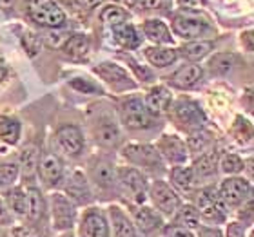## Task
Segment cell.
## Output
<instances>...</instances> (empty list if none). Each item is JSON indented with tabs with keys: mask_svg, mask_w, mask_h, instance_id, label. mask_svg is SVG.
Wrapping results in <instances>:
<instances>
[{
	"mask_svg": "<svg viewBox=\"0 0 254 237\" xmlns=\"http://www.w3.org/2000/svg\"><path fill=\"white\" fill-rule=\"evenodd\" d=\"M198 237H223L222 230L216 227H203L201 225L200 228H198Z\"/></svg>",
	"mask_w": 254,
	"mask_h": 237,
	"instance_id": "obj_49",
	"label": "cell"
},
{
	"mask_svg": "<svg viewBox=\"0 0 254 237\" xmlns=\"http://www.w3.org/2000/svg\"><path fill=\"white\" fill-rule=\"evenodd\" d=\"M218 152L216 150H209V152H203L200 158L196 159L194 165H192V172H194L196 179H209L212 176H216L218 172Z\"/></svg>",
	"mask_w": 254,
	"mask_h": 237,
	"instance_id": "obj_29",
	"label": "cell"
},
{
	"mask_svg": "<svg viewBox=\"0 0 254 237\" xmlns=\"http://www.w3.org/2000/svg\"><path fill=\"white\" fill-rule=\"evenodd\" d=\"M131 219H132L134 228H136V232L142 234V236H151L153 232L160 230L162 225H164V217L160 216L153 206H147V205L134 206L131 214Z\"/></svg>",
	"mask_w": 254,
	"mask_h": 237,
	"instance_id": "obj_20",
	"label": "cell"
},
{
	"mask_svg": "<svg viewBox=\"0 0 254 237\" xmlns=\"http://www.w3.org/2000/svg\"><path fill=\"white\" fill-rule=\"evenodd\" d=\"M2 237H13V236H11V234H5V236H2Z\"/></svg>",
	"mask_w": 254,
	"mask_h": 237,
	"instance_id": "obj_57",
	"label": "cell"
},
{
	"mask_svg": "<svg viewBox=\"0 0 254 237\" xmlns=\"http://www.w3.org/2000/svg\"><path fill=\"white\" fill-rule=\"evenodd\" d=\"M201 82H203V69L194 62L184 63L182 67H178L175 73L167 76V84L180 91L196 89Z\"/></svg>",
	"mask_w": 254,
	"mask_h": 237,
	"instance_id": "obj_18",
	"label": "cell"
},
{
	"mask_svg": "<svg viewBox=\"0 0 254 237\" xmlns=\"http://www.w3.org/2000/svg\"><path fill=\"white\" fill-rule=\"evenodd\" d=\"M171 31L184 40H200L212 31L211 20L194 9H180L171 15Z\"/></svg>",
	"mask_w": 254,
	"mask_h": 237,
	"instance_id": "obj_2",
	"label": "cell"
},
{
	"mask_svg": "<svg viewBox=\"0 0 254 237\" xmlns=\"http://www.w3.org/2000/svg\"><path fill=\"white\" fill-rule=\"evenodd\" d=\"M98 76H100L106 84L111 85L113 91H117V93H124V91H132L136 85L134 82L131 80L129 73H127L126 69L120 67L118 63H113V62H102L98 63L95 69H93Z\"/></svg>",
	"mask_w": 254,
	"mask_h": 237,
	"instance_id": "obj_14",
	"label": "cell"
},
{
	"mask_svg": "<svg viewBox=\"0 0 254 237\" xmlns=\"http://www.w3.org/2000/svg\"><path fill=\"white\" fill-rule=\"evenodd\" d=\"M171 225H176V227H184L187 230H198L201 227V219L198 216V212L192 205H184L182 203L178 206V210L173 214V221Z\"/></svg>",
	"mask_w": 254,
	"mask_h": 237,
	"instance_id": "obj_31",
	"label": "cell"
},
{
	"mask_svg": "<svg viewBox=\"0 0 254 237\" xmlns=\"http://www.w3.org/2000/svg\"><path fill=\"white\" fill-rule=\"evenodd\" d=\"M118 116L124 127L129 131H145V129H153L156 125V120L147 107L143 103V98L140 96H127L126 100L120 101L118 105Z\"/></svg>",
	"mask_w": 254,
	"mask_h": 237,
	"instance_id": "obj_5",
	"label": "cell"
},
{
	"mask_svg": "<svg viewBox=\"0 0 254 237\" xmlns=\"http://www.w3.org/2000/svg\"><path fill=\"white\" fill-rule=\"evenodd\" d=\"M142 33L156 46H171L175 35L162 18H147L142 22Z\"/></svg>",
	"mask_w": 254,
	"mask_h": 237,
	"instance_id": "obj_23",
	"label": "cell"
},
{
	"mask_svg": "<svg viewBox=\"0 0 254 237\" xmlns=\"http://www.w3.org/2000/svg\"><path fill=\"white\" fill-rule=\"evenodd\" d=\"M234 129H240V132H234L240 142H249L251 136H253V131H251L249 121L242 120V116L236 118V125H234Z\"/></svg>",
	"mask_w": 254,
	"mask_h": 237,
	"instance_id": "obj_44",
	"label": "cell"
},
{
	"mask_svg": "<svg viewBox=\"0 0 254 237\" xmlns=\"http://www.w3.org/2000/svg\"><path fill=\"white\" fill-rule=\"evenodd\" d=\"M143 103L154 118H160L162 114L169 111L171 103H173V95L165 85H156V87H151L147 91Z\"/></svg>",
	"mask_w": 254,
	"mask_h": 237,
	"instance_id": "obj_22",
	"label": "cell"
},
{
	"mask_svg": "<svg viewBox=\"0 0 254 237\" xmlns=\"http://www.w3.org/2000/svg\"><path fill=\"white\" fill-rule=\"evenodd\" d=\"M69 85L76 89L78 93H84V95H93V93H102V89L98 85H95L89 80H82V78H74L69 82Z\"/></svg>",
	"mask_w": 254,
	"mask_h": 237,
	"instance_id": "obj_42",
	"label": "cell"
},
{
	"mask_svg": "<svg viewBox=\"0 0 254 237\" xmlns=\"http://www.w3.org/2000/svg\"><path fill=\"white\" fill-rule=\"evenodd\" d=\"M154 148L162 156L164 163L169 165H186L187 158H189V148H187L186 142L176 134H164L154 145Z\"/></svg>",
	"mask_w": 254,
	"mask_h": 237,
	"instance_id": "obj_13",
	"label": "cell"
},
{
	"mask_svg": "<svg viewBox=\"0 0 254 237\" xmlns=\"http://www.w3.org/2000/svg\"><path fill=\"white\" fill-rule=\"evenodd\" d=\"M162 237H196L192 230H187L184 227H176V225H167L162 230Z\"/></svg>",
	"mask_w": 254,
	"mask_h": 237,
	"instance_id": "obj_43",
	"label": "cell"
},
{
	"mask_svg": "<svg viewBox=\"0 0 254 237\" xmlns=\"http://www.w3.org/2000/svg\"><path fill=\"white\" fill-rule=\"evenodd\" d=\"M218 167L223 174L227 176H238L242 170L245 169V161L240 158L238 154H225L220 161H218Z\"/></svg>",
	"mask_w": 254,
	"mask_h": 237,
	"instance_id": "obj_38",
	"label": "cell"
},
{
	"mask_svg": "<svg viewBox=\"0 0 254 237\" xmlns=\"http://www.w3.org/2000/svg\"><path fill=\"white\" fill-rule=\"evenodd\" d=\"M245 42V49H247V51H253V33L251 31H247V33H244V35H242V44Z\"/></svg>",
	"mask_w": 254,
	"mask_h": 237,
	"instance_id": "obj_50",
	"label": "cell"
},
{
	"mask_svg": "<svg viewBox=\"0 0 254 237\" xmlns=\"http://www.w3.org/2000/svg\"><path fill=\"white\" fill-rule=\"evenodd\" d=\"M117 181H118V192L129 195V199L134 205H143V201L147 197V178L143 172L138 169L127 165V167H117Z\"/></svg>",
	"mask_w": 254,
	"mask_h": 237,
	"instance_id": "obj_6",
	"label": "cell"
},
{
	"mask_svg": "<svg viewBox=\"0 0 254 237\" xmlns=\"http://www.w3.org/2000/svg\"><path fill=\"white\" fill-rule=\"evenodd\" d=\"M234 63H236V56L233 53H218L209 60V71L212 74L223 76L233 69Z\"/></svg>",
	"mask_w": 254,
	"mask_h": 237,
	"instance_id": "obj_36",
	"label": "cell"
},
{
	"mask_svg": "<svg viewBox=\"0 0 254 237\" xmlns=\"http://www.w3.org/2000/svg\"><path fill=\"white\" fill-rule=\"evenodd\" d=\"M89 49H91V40L84 33H76V35L67 37L62 46L64 54L71 60H76V62L84 60L89 54Z\"/></svg>",
	"mask_w": 254,
	"mask_h": 237,
	"instance_id": "obj_27",
	"label": "cell"
},
{
	"mask_svg": "<svg viewBox=\"0 0 254 237\" xmlns=\"http://www.w3.org/2000/svg\"><path fill=\"white\" fill-rule=\"evenodd\" d=\"M11 236L13 237H44V234L40 232V228L37 225H18V227H13L11 230Z\"/></svg>",
	"mask_w": 254,
	"mask_h": 237,
	"instance_id": "obj_40",
	"label": "cell"
},
{
	"mask_svg": "<svg viewBox=\"0 0 254 237\" xmlns=\"http://www.w3.org/2000/svg\"><path fill=\"white\" fill-rule=\"evenodd\" d=\"M91 134H93V140H95L96 145L102 148H107V150H115L122 143V132H120L117 123L109 118H100L96 121L91 129Z\"/></svg>",
	"mask_w": 254,
	"mask_h": 237,
	"instance_id": "obj_19",
	"label": "cell"
},
{
	"mask_svg": "<svg viewBox=\"0 0 254 237\" xmlns=\"http://www.w3.org/2000/svg\"><path fill=\"white\" fill-rule=\"evenodd\" d=\"M65 197H67L74 206H91L93 199H95V192L91 189L89 181L87 178L84 176V172H73L71 178L67 179V183H65Z\"/></svg>",
	"mask_w": 254,
	"mask_h": 237,
	"instance_id": "obj_15",
	"label": "cell"
},
{
	"mask_svg": "<svg viewBox=\"0 0 254 237\" xmlns=\"http://www.w3.org/2000/svg\"><path fill=\"white\" fill-rule=\"evenodd\" d=\"M124 58H126V62L129 63V65H131L132 69H134V71H136V76L138 78H142L143 82H149V80L153 78V76H151V73H149L147 69H143V67H140V65H138V62L134 58H132V56H129V54H122Z\"/></svg>",
	"mask_w": 254,
	"mask_h": 237,
	"instance_id": "obj_47",
	"label": "cell"
},
{
	"mask_svg": "<svg viewBox=\"0 0 254 237\" xmlns=\"http://www.w3.org/2000/svg\"><path fill=\"white\" fill-rule=\"evenodd\" d=\"M122 158L140 172H147V174L154 176L165 172L164 159L153 145H140V143L126 145L122 148Z\"/></svg>",
	"mask_w": 254,
	"mask_h": 237,
	"instance_id": "obj_4",
	"label": "cell"
},
{
	"mask_svg": "<svg viewBox=\"0 0 254 237\" xmlns=\"http://www.w3.org/2000/svg\"><path fill=\"white\" fill-rule=\"evenodd\" d=\"M218 197L222 201V205L227 206H240L244 205L245 201L251 199V192L253 187L245 178L240 176H229L227 179H223L220 187H218Z\"/></svg>",
	"mask_w": 254,
	"mask_h": 237,
	"instance_id": "obj_12",
	"label": "cell"
},
{
	"mask_svg": "<svg viewBox=\"0 0 254 237\" xmlns=\"http://www.w3.org/2000/svg\"><path fill=\"white\" fill-rule=\"evenodd\" d=\"M96 2H98V0H80V4H82V5H89V7H91V5H95Z\"/></svg>",
	"mask_w": 254,
	"mask_h": 237,
	"instance_id": "obj_54",
	"label": "cell"
},
{
	"mask_svg": "<svg viewBox=\"0 0 254 237\" xmlns=\"http://www.w3.org/2000/svg\"><path fill=\"white\" fill-rule=\"evenodd\" d=\"M2 199H4L7 210L13 216H27V190L24 187H9V189H5Z\"/></svg>",
	"mask_w": 254,
	"mask_h": 237,
	"instance_id": "obj_26",
	"label": "cell"
},
{
	"mask_svg": "<svg viewBox=\"0 0 254 237\" xmlns=\"http://www.w3.org/2000/svg\"><path fill=\"white\" fill-rule=\"evenodd\" d=\"M169 0H138V4L142 5L140 9L143 11H164V7H167Z\"/></svg>",
	"mask_w": 254,
	"mask_h": 237,
	"instance_id": "obj_46",
	"label": "cell"
},
{
	"mask_svg": "<svg viewBox=\"0 0 254 237\" xmlns=\"http://www.w3.org/2000/svg\"><path fill=\"white\" fill-rule=\"evenodd\" d=\"M87 181L91 189L96 192H102L104 197L109 194H120L118 192V181H117V165L109 156L96 154L87 161Z\"/></svg>",
	"mask_w": 254,
	"mask_h": 237,
	"instance_id": "obj_1",
	"label": "cell"
},
{
	"mask_svg": "<svg viewBox=\"0 0 254 237\" xmlns=\"http://www.w3.org/2000/svg\"><path fill=\"white\" fill-rule=\"evenodd\" d=\"M223 237H247V227L244 223L233 221L227 223V228H225V236Z\"/></svg>",
	"mask_w": 254,
	"mask_h": 237,
	"instance_id": "obj_45",
	"label": "cell"
},
{
	"mask_svg": "<svg viewBox=\"0 0 254 237\" xmlns=\"http://www.w3.org/2000/svg\"><path fill=\"white\" fill-rule=\"evenodd\" d=\"M113 31V37L117 40V44L120 47L127 49V51H131V49H136L142 46V40L143 37L138 33V29L132 24H120V26H115L111 27Z\"/></svg>",
	"mask_w": 254,
	"mask_h": 237,
	"instance_id": "obj_28",
	"label": "cell"
},
{
	"mask_svg": "<svg viewBox=\"0 0 254 237\" xmlns=\"http://www.w3.org/2000/svg\"><path fill=\"white\" fill-rule=\"evenodd\" d=\"M22 44H24V47H26V51L31 56H35V54L40 51V46H42V40L35 35V33L31 31H26L24 35H22Z\"/></svg>",
	"mask_w": 254,
	"mask_h": 237,
	"instance_id": "obj_41",
	"label": "cell"
},
{
	"mask_svg": "<svg viewBox=\"0 0 254 237\" xmlns=\"http://www.w3.org/2000/svg\"><path fill=\"white\" fill-rule=\"evenodd\" d=\"M107 219L111 237H138L131 216L120 205H111L107 208Z\"/></svg>",
	"mask_w": 254,
	"mask_h": 237,
	"instance_id": "obj_21",
	"label": "cell"
},
{
	"mask_svg": "<svg viewBox=\"0 0 254 237\" xmlns=\"http://www.w3.org/2000/svg\"><path fill=\"white\" fill-rule=\"evenodd\" d=\"M60 237H74V236H73V234H71V232H64Z\"/></svg>",
	"mask_w": 254,
	"mask_h": 237,
	"instance_id": "obj_56",
	"label": "cell"
},
{
	"mask_svg": "<svg viewBox=\"0 0 254 237\" xmlns=\"http://www.w3.org/2000/svg\"><path fill=\"white\" fill-rule=\"evenodd\" d=\"M78 237H111L107 212L100 206H85L78 217Z\"/></svg>",
	"mask_w": 254,
	"mask_h": 237,
	"instance_id": "obj_11",
	"label": "cell"
},
{
	"mask_svg": "<svg viewBox=\"0 0 254 237\" xmlns=\"http://www.w3.org/2000/svg\"><path fill=\"white\" fill-rule=\"evenodd\" d=\"M214 49V42L211 40H190V42L184 44L178 49V54H182L184 58H187L189 62H200L201 58H205L207 54Z\"/></svg>",
	"mask_w": 254,
	"mask_h": 237,
	"instance_id": "obj_30",
	"label": "cell"
},
{
	"mask_svg": "<svg viewBox=\"0 0 254 237\" xmlns=\"http://www.w3.org/2000/svg\"><path fill=\"white\" fill-rule=\"evenodd\" d=\"M200 219L211 223V225H220L225 221V206L218 197V192L212 187H205L194 192V205Z\"/></svg>",
	"mask_w": 254,
	"mask_h": 237,
	"instance_id": "obj_10",
	"label": "cell"
},
{
	"mask_svg": "<svg viewBox=\"0 0 254 237\" xmlns=\"http://www.w3.org/2000/svg\"><path fill=\"white\" fill-rule=\"evenodd\" d=\"M145 54V58L147 62L153 65V67H158V69H164V67H169L173 63L178 60V49L175 47H169V46H153V47H147L143 51Z\"/></svg>",
	"mask_w": 254,
	"mask_h": 237,
	"instance_id": "obj_25",
	"label": "cell"
},
{
	"mask_svg": "<svg viewBox=\"0 0 254 237\" xmlns=\"http://www.w3.org/2000/svg\"><path fill=\"white\" fill-rule=\"evenodd\" d=\"M26 15L44 29H62L67 26V15L55 0H26Z\"/></svg>",
	"mask_w": 254,
	"mask_h": 237,
	"instance_id": "obj_3",
	"label": "cell"
},
{
	"mask_svg": "<svg viewBox=\"0 0 254 237\" xmlns=\"http://www.w3.org/2000/svg\"><path fill=\"white\" fill-rule=\"evenodd\" d=\"M4 78H5V67L2 65V63H0V82H2Z\"/></svg>",
	"mask_w": 254,
	"mask_h": 237,
	"instance_id": "obj_55",
	"label": "cell"
},
{
	"mask_svg": "<svg viewBox=\"0 0 254 237\" xmlns=\"http://www.w3.org/2000/svg\"><path fill=\"white\" fill-rule=\"evenodd\" d=\"M169 178H171V183H169L171 187L175 190L176 189L182 190V192H189L196 181L192 167H187V165H175L169 172Z\"/></svg>",
	"mask_w": 254,
	"mask_h": 237,
	"instance_id": "obj_32",
	"label": "cell"
},
{
	"mask_svg": "<svg viewBox=\"0 0 254 237\" xmlns=\"http://www.w3.org/2000/svg\"><path fill=\"white\" fill-rule=\"evenodd\" d=\"M182 9H194L196 5L200 4V0H178Z\"/></svg>",
	"mask_w": 254,
	"mask_h": 237,
	"instance_id": "obj_51",
	"label": "cell"
},
{
	"mask_svg": "<svg viewBox=\"0 0 254 237\" xmlns=\"http://www.w3.org/2000/svg\"><path fill=\"white\" fill-rule=\"evenodd\" d=\"M129 20V11L120 7L117 4H107L102 7L100 11V22L104 26L115 27L120 26V24H126Z\"/></svg>",
	"mask_w": 254,
	"mask_h": 237,
	"instance_id": "obj_35",
	"label": "cell"
},
{
	"mask_svg": "<svg viewBox=\"0 0 254 237\" xmlns=\"http://www.w3.org/2000/svg\"><path fill=\"white\" fill-rule=\"evenodd\" d=\"M22 125L20 121L13 116H0V140L7 145H16L20 140Z\"/></svg>",
	"mask_w": 254,
	"mask_h": 237,
	"instance_id": "obj_34",
	"label": "cell"
},
{
	"mask_svg": "<svg viewBox=\"0 0 254 237\" xmlns=\"http://www.w3.org/2000/svg\"><path fill=\"white\" fill-rule=\"evenodd\" d=\"M113 2H117V5H120V7H136L138 5V0H113Z\"/></svg>",
	"mask_w": 254,
	"mask_h": 237,
	"instance_id": "obj_52",
	"label": "cell"
},
{
	"mask_svg": "<svg viewBox=\"0 0 254 237\" xmlns=\"http://www.w3.org/2000/svg\"><path fill=\"white\" fill-rule=\"evenodd\" d=\"M207 143H211V132H207L205 129H198V131L189 132V138H187V148L189 152H198V150H203Z\"/></svg>",
	"mask_w": 254,
	"mask_h": 237,
	"instance_id": "obj_39",
	"label": "cell"
},
{
	"mask_svg": "<svg viewBox=\"0 0 254 237\" xmlns=\"http://www.w3.org/2000/svg\"><path fill=\"white\" fill-rule=\"evenodd\" d=\"M57 143L59 147L62 148L64 152L71 156V158H78L82 150L85 147V138L84 132L78 125H73V123H65V125H60L57 129Z\"/></svg>",
	"mask_w": 254,
	"mask_h": 237,
	"instance_id": "obj_16",
	"label": "cell"
},
{
	"mask_svg": "<svg viewBox=\"0 0 254 237\" xmlns=\"http://www.w3.org/2000/svg\"><path fill=\"white\" fill-rule=\"evenodd\" d=\"M37 174L48 189H55L64 181V163L53 152H46L40 156L37 167Z\"/></svg>",
	"mask_w": 254,
	"mask_h": 237,
	"instance_id": "obj_17",
	"label": "cell"
},
{
	"mask_svg": "<svg viewBox=\"0 0 254 237\" xmlns=\"http://www.w3.org/2000/svg\"><path fill=\"white\" fill-rule=\"evenodd\" d=\"M38 159H40V152L35 145H29L20 152V163H18V169L22 170V176L24 179L31 181L35 176H37V167H38Z\"/></svg>",
	"mask_w": 254,
	"mask_h": 237,
	"instance_id": "obj_33",
	"label": "cell"
},
{
	"mask_svg": "<svg viewBox=\"0 0 254 237\" xmlns=\"http://www.w3.org/2000/svg\"><path fill=\"white\" fill-rule=\"evenodd\" d=\"M27 216L26 219L31 225H37L42 223L46 219V214H48V201L44 199L42 192L37 189V187H27Z\"/></svg>",
	"mask_w": 254,
	"mask_h": 237,
	"instance_id": "obj_24",
	"label": "cell"
},
{
	"mask_svg": "<svg viewBox=\"0 0 254 237\" xmlns=\"http://www.w3.org/2000/svg\"><path fill=\"white\" fill-rule=\"evenodd\" d=\"M171 118L180 129L187 131V134L198 129H203L205 125V114L201 111V107L190 98H180L175 103H171L169 111Z\"/></svg>",
	"mask_w": 254,
	"mask_h": 237,
	"instance_id": "obj_7",
	"label": "cell"
},
{
	"mask_svg": "<svg viewBox=\"0 0 254 237\" xmlns=\"http://www.w3.org/2000/svg\"><path fill=\"white\" fill-rule=\"evenodd\" d=\"M13 5H15V0H0V7L2 9H9Z\"/></svg>",
	"mask_w": 254,
	"mask_h": 237,
	"instance_id": "obj_53",
	"label": "cell"
},
{
	"mask_svg": "<svg viewBox=\"0 0 254 237\" xmlns=\"http://www.w3.org/2000/svg\"><path fill=\"white\" fill-rule=\"evenodd\" d=\"M18 174H20V169H18L16 161H11V159L0 161V189L13 187L15 181L18 179Z\"/></svg>",
	"mask_w": 254,
	"mask_h": 237,
	"instance_id": "obj_37",
	"label": "cell"
},
{
	"mask_svg": "<svg viewBox=\"0 0 254 237\" xmlns=\"http://www.w3.org/2000/svg\"><path fill=\"white\" fill-rule=\"evenodd\" d=\"M48 210L51 212V223L57 232H71V228L76 225V206L62 192H53L49 195Z\"/></svg>",
	"mask_w": 254,
	"mask_h": 237,
	"instance_id": "obj_9",
	"label": "cell"
},
{
	"mask_svg": "<svg viewBox=\"0 0 254 237\" xmlns=\"http://www.w3.org/2000/svg\"><path fill=\"white\" fill-rule=\"evenodd\" d=\"M147 197L153 203V208L158 212L162 217H173L178 206L182 205V199L178 192L171 187L164 179H154L153 183L149 185L147 189Z\"/></svg>",
	"mask_w": 254,
	"mask_h": 237,
	"instance_id": "obj_8",
	"label": "cell"
},
{
	"mask_svg": "<svg viewBox=\"0 0 254 237\" xmlns=\"http://www.w3.org/2000/svg\"><path fill=\"white\" fill-rule=\"evenodd\" d=\"M11 216H13V214L7 210L4 199L0 197V227H7V225H11V219H13Z\"/></svg>",
	"mask_w": 254,
	"mask_h": 237,
	"instance_id": "obj_48",
	"label": "cell"
}]
</instances>
